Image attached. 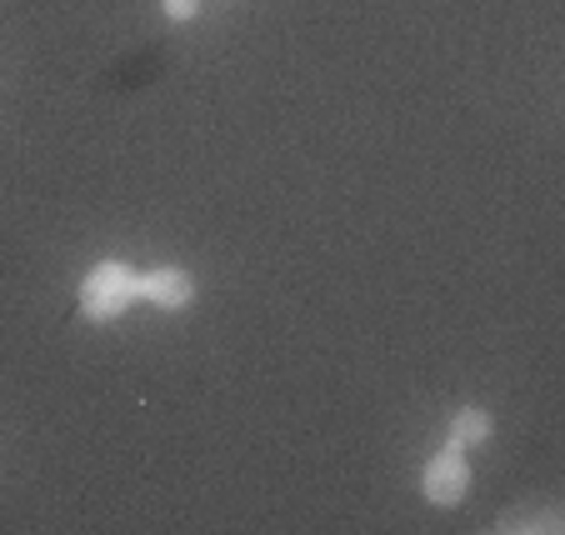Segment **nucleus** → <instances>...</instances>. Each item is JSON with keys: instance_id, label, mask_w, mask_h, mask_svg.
I'll use <instances>...</instances> for the list:
<instances>
[{"instance_id": "obj_4", "label": "nucleus", "mask_w": 565, "mask_h": 535, "mask_svg": "<svg viewBox=\"0 0 565 535\" xmlns=\"http://www.w3.org/2000/svg\"><path fill=\"white\" fill-rule=\"evenodd\" d=\"M491 436H495V420H491V410H480V406L456 410V416H450V426H446V446H456V450L486 446Z\"/></svg>"}, {"instance_id": "obj_1", "label": "nucleus", "mask_w": 565, "mask_h": 535, "mask_svg": "<svg viewBox=\"0 0 565 535\" xmlns=\"http://www.w3.org/2000/svg\"><path fill=\"white\" fill-rule=\"evenodd\" d=\"M140 300V276L126 260H100L90 266V276L81 280V315L96 325H110L116 315H126Z\"/></svg>"}, {"instance_id": "obj_2", "label": "nucleus", "mask_w": 565, "mask_h": 535, "mask_svg": "<svg viewBox=\"0 0 565 535\" xmlns=\"http://www.w3.org/2000/svg\"><path fill=\"white\" fill-rule=\"evenodd\" d=\"M420 491H426V501L440 505V511H450V505L466 501V491H470L466 450H456V446L436 450V456L426 461V471H420Z\"/></svg>"}, {"instance_id": "obj_3", "label": "nucleus", "mask_w": 565, "mask_h": 535, "mask_svg": "<svg viewBox=\"0 0 565 535\" xmlns=\"http://www.w3.org/2000/svg\"><path fill=\"white\" fill-rule=\"evenodd\" d=\"M140 300H150L156 311H185L195 300V280L181 266H160L140 276Z\"/></svg>"}, {"instance_id": "obj_5", "label": "nucleus", "mask_w": 565, "mask_h": 535, "mask_svg": "<svg viewBox=\"0 0 565 535\" xmlns=\"http://www.w3.org/2000/svg\"><path fill=\"white\" fill-rule=\"evenodd\" d=\"M160 11H166V21L185 25V21H195V15H201V0H160Z\"/></svg>"}]
</instances>
